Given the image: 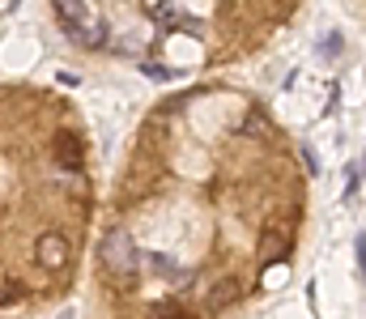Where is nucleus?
Returning <instances> with one entry per match:
<instances>
[{"label": "nucleus", "mask_w": 366, "mask_h": 319, "mask_svg": "<svg viewBox=\"0 0 366 319\" xmlns=\"http://www.w3.org/2000/svg\"><path fill=\"white\" fill-rule=\"evenodd\" d=\"M98 260L115 281H137V273H141V247L132 243L128 230H111L98 247Z\"/></svg>", "instance_id": "nucleus-1"}, {"label": "nucleus", "mask_w": 366, "mask_h": 319, "mask_svg": "<svg viewBox=\"0 0 366 319\" xmlns=\"http://www.w3.org/2000/svg\"><path fill=\"white\" fill-rule=\"evenodd\" d=\"M30 260H34V268L47 273V277L69 273V264H73V243H69L60 230H43V234L34 238V247H30Z\"/></svg>", "instance_id": "nucleus-2"}, {"label": "nucleus", "mask_w": 366, "mask_h": 319, "mask_svg": "<svg viewBox=\"0 0 366 319\" xmlns=\"http://www.w3.org/2000/svg\"><path fill=\"white\" fill-rule=\"evenodd\" d=\"M243 298V285L234 281V277H222V281H213V290H209V298H204V311H226V307H234Z\"/></svg>", "instance_id": "nucleus-3"}, {"label": "nucleus", "mask_w": 366, "mask_h": 319, "mask_svg": "<svg viewBox=\"0 0 366 319\" xmlns=\"http://www.w3.org/2000/svg\"><path fill=\"white\" fill-rule=\"evenodd\" d=\"M260 247H264V264H281V260L290 255V238L277 234V230H269V234L260 238Z\"/></svg>", "instance_id": "nucleus-4"}, {"label": "nucleus", "mask_w": 366, "mask_h": 319, "mask_svg": "<svg viewBox=\"0 0 366 319\" xmlns=\"http://www.w3.org/2000/svg\"><path fill=\"white\" fill-rule=\"evenodd\" d=\"M243 132H247V136H264V132H273V123H269L264 111H252V115L243 119Z\"/></svg>", "instance_id": "nucleus-5"}, {"label": "nucleus", "mask_w": 366, "mask_h": 319, "mask_svg": "<svg viewBox=\"0 0 366 319\" xmlns=\"http://www.w3.org/2000/svg\"><path fill=\"white\" fill-rule=\"evenodd\" d=\"M320 56H324V60H337V56H341V34H328V39L320 43Z\"/></svg>", "instance_id": "nucleus-6"}, {"label": "nucleus", "mask_w": 366, "mask_h": 319, "mask_svg": "<svg viewBox=\"0 0 366 319\" xmlns=\"http://www.w3.org/2000/svg\"><path fill=\"white\" fill-rule=\"evenodd\" d=\"M354 247H358V273H362V281H366V234H358Z\"/></svg>", "instance_id": "nucleus-7"}, {"label": "nucleus", "mask_w": 366, "mask_h": 319, "mask_svg": "<svg viewBox=\"0 0 366 319\" xmlns=\"http://www.w3.org/2000/svg\"><path fill=\"white\" fill-rule=\"evenodd\" d=\"M145 73H149V77H158V81H167V77H175V73H171L167 64H145Z\"/></svg>", "instance_id": "nucleus-8"}]
</instances>
